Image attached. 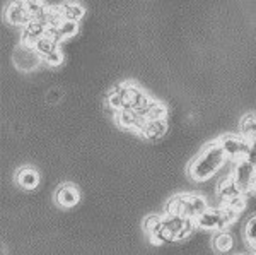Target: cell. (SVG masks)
Returning <instances> with one entry per match:
<instances>
[{"instance_id": "cell-1", "label": "cell", "mask_w": 256, "mask_h": 255, "mask_svg": "<svg viewBox=\"0 0 256 255\" xmlns=\"http://www.w3.org/2000/svg\"><path fill=\"white\" fill-rule=\"evenodd\" d=\"M227 154L222 149L218 141L207 142L202 151L188 164V175L192 176L195 182H205L210 176H214L218 171V168L226 163Z\"/></svg>"}, {"instance_id": "cell-2", "label": "cell", "mask_w": 256, "mask_h": 255, "mask_svg": "<svg viewBox=\"0 0 256 255\" xmlns=\"http://www.w3.org/2000/svg\"><path fill=\"white\" fill-rule=\"evenodd\" d=\"M210 205L207 199L200 194H178L168 200L164 205V214H174L196 219L204 211H207Z\"/></svg>"}, {"instance_id": "cell-3", "label": "cell", "mask_w": 256, "mask_h": 255, "mask_svg": "<svg viewBox=\"0 0 256 255\" xmlns=\"http://www.w3.org/2000/svg\"><path fill=\"white\" fill-rule=\"evenodd\" d=\"M239 212L232 211L230 207L222 204L220 207H208L207 211H204L200 216L196 217V228L208 229V231H222L226 229L230 223L238 219Z\"/></svg>"}, {"instance_id": "cell-4", "label": "cell", "mask_w": 256, "mask_h": 255, "mask_svg": "<svg viewBox=\"0 0 256 255\" xmlns=\"http://www.w3.org/2000/svg\"><path fill=\"white\" fill-rule=\"evenodd\" d=\"M217 141L222 146V149L226 151L227 158H232L234 161L246 158L251 142L246 137H242L241 134H222Z\"/></svg>"}, {"instance_id": "cell-5", "label": "cell", "mask_w": 256, "mask_h": 255, "mask_svg": "<svg viewBox=\"0 0 256 255\" xmlns=\"http://www.w3.org/2000/svg\"><path fill=\"white\" fill-rule=\"evenodd\" d=\"M230 175H232L234 182L238 183V187L241 188L242 194H246V192H250L253 188V182L256 176V164L251 163L248 158L238 159V161H234Z\"/></svg>"}, {"instance_id": "cell-6", "label": "cell", "mask_w": 256, "mask_h": 255, "mask_svg": "<svg viewBox=\"0 0 256 255\" xmlns=\"http://www.w3.org/2000/svg\"><path fill=\"white\" fill-rule=\"evenodd\" d=\"M12 60H14L18 69H20V71H24V72H30L40 67V64L43 62V57L40 55L34 47H28V45H24V43H19L18 47L14 48Z\"/></svg>"}, {"instance_id": "cell-7", "label": "cell", "mask_w": 256, "mask_h": 255, "mask_svg": "<svg viewBox=\"0 0 256 255\" xmlns=\"http://www.w3.org/2000/svg\"><path fill=\"white\" fill-rule=\"evenodd\" d=\"M162 223L164 226L172 233L174 240H183L190 233H193V229L196 228V221L190 219V217L183 216H174V214H162Z\"/></svg>"}, {"instance_id": "cell-8", "label": "cell", "mask_w": 256, "mask_h": 255, "mask_svg": "<svg viewBox=\"0 0 256 255\" xmlns=\"http://www.w3.org/2000/svg\"><path fill=\"white\" fill-rule=\"evenodd\" d=\"M123 96H125V108L128 110H140L150 101L147 93L135 82H123Z\"/></svg>"}, {"instance_id": "cell-9", "label": "cell", "mask_w": 256, "mask_h": 255, "mask_svg": "<svg viewBox=\"0 0 256 255\" xmlns=\"http://www.w3.org/2000/svg\"><path fill=\"white\" fill-rule=\"evenodd\" d=\"M4 14H6L7 21L10 24H16V26H26L31 21V14L28 11L26 0H12L6 6L4 9Z\"/></svg>"}, {"instance_id": "cell-10", "label": "cell", "mask_w": 256, "mask_h": 255, "mask_svg": "<svg viewBox=\"0 0 256 255\" xmlns=\"http://www.w3.org/2000/svg\"><path fill=\"white\" fill-rule=\"evenodd\" d=\"M80 200V190L74 183H62L55 192V202L60 207H74Z\"/></svg>"}, {"instance_id": "cell-11", "label": "cell", "mask_w": 256, "mask_h": 255, "mask_svg": "<svg viewBox=\"0 0 256 255\" xmlns=\"http://www.w3.org/2000/svg\"><path fill=\"white\" fill-rule=\"evenodd\" d=\"M114 118H116L120 127L130 129L137 134H140L144 123H146V120H144L142 115H140L137 110H128V108H123V110H120V112H116L114 113Z\"/></svg>"}, {"instance_id": "cell-12", "label": "cell", "mask_w": 256, "mask_h": 255, "mask_svg": "<svg viewBox=\"0 0 256 255\" xmlns=\"http://www.w3.org/2000/svg\"><path fill=\"white\" fill-rule=\"evenodd\" d=\"M16 182L26 190H32L40 185V173L32 166H20L16 171Z\"/></svg>"}, {"instance_id": "cell-13", "label": "cell", "mask_w": 256, "mask_h": 255, "mask_svg": "<svg viewBox=\"0 0 256 255\" xmlns=\"http://www.w3.org/2000/svg\"><path fill=\"white\" fill-rule=\"evenodd\" d=\"M144 120H162L168 118V106L159 100H150L144 108L137 110Z\"/></svg>"}, {"instance_id": "cell-14", "label": "cell", "mask_w": 256, "mask_h": 255, "mask_svg": "<svg viewBox=\"0 0 256 255\" xmlns=\"http://www.w3.org/2000/svg\"><path fill=\"white\" fill-rule=\"evenodd\" d=\"M168 130V118H162V120H146L142 130H140V135L147 139H158L162 137Z\"/></svg>"}, {"instance_id": "cell-15", "label": "cell", "mask_w": 256, "mask_h": 255, "mask_svg": "<svg viewBox=\"0 0 256 255\" xmlns=\"http://www.w3.org/2000/svg\"><path fill=\"white\" fill-rule=\"evenodd\" d=\"M217 192H218V195H220L224 200L232 199V197H238V195H241V194H242L241 188L238 187V183L234 182L232 175L224 176V178H222L220 182H218V185H217Z\"/></svg>"}, {"instance_id": "cell-16", "label": "cell", "mask_w": 256, "mask_h": 255, "mask_svg": "<svg viewBox=\"0 0 256 255\" xmlns=\"http://www.w3.org/2000/svg\"><path fill=\"white\" fill-rule=\"evenodd\" d=\"M106 106L110 110H113L114 113L125 108V96H123V82L116 84L114 88L110 89V93L106 94Z\"/></svg>"}, {"instance_id": "cell-17", "label": "cell", "mask_w": 256, "mask_h": 255, "mask_svg": "<svg viewBox=\"0 0 256 255\" xmlns=\"http://www.w3.org/2000/svg\"><path fill=\"white\" fill-rule=\"evenodd\" d=\"M212 245H214V250L218 253H227L232 250L234 246V238L230 233H227L226 229L222 231H217L214 233V238H212Z\"/></svg>"}, {"instance_id": "cell-18", "label": "cell", "mask_w": 256, "mask_h": 255, "mask_svg": "<svg viewBox=\"0 0 256 255\" xmlns=\"http://www.w3.org/2000/svg\"><path fill=\"white\" fill-rule=\"evenodd\" d=\"M239 134L242 137H246L248 141H253L256 137V113L254 112H248L246 115H242L241 122H239Z\"/></svg>"}, {"instance_id": "cell-19", "label": "cell", "mask_w": 256, "mask_h": 255, "mask_svg": "<svg viewBox=\"0 0 256 255\" xmlns=\"http://www.w3.org/2000/svg\"><path fill=\"white\" fill-rule=\"evenodd\" d=\"M62 7V16H64V19H68V21H77L79 23V19L84 16V6H82L80 2H65V4H60Z\"/></svg>"}, {"instance_id": "cell-20", "label": "cell", "mask_w": 256, "mask_h": 255, "mask_svg": "<svg viewBox=\"0 0 256 255\" xmlns=\"http://www.w3.org/2000/svg\"><path fill=\"white\" fill-rule=\"evenodd\" d=\"M58 38L56 36H53V35H44V36H41V38L36 41V50H38V53L41 57H44V55H48L50 52H53L55 48H58Z\"/></svg>"}, {"instance_id": "cell-21", "label": "cell", "mask_w": 256, "mask_h": 255, "mask_svg": "<svg viewBox=\"0 0 256 255\" xmlns=\"http://www.w3.org/2000/svg\"><path fill=\"white\" fill-rule=\"evenodd\" d=\"M77 31H79V23H77V21L62 19L60 24L56 26V33H58V38L60 40L70 38V36H74Z\"/></svg>"}, {"instance_id": "cell-22", "label": "cell", "mask_w": 256, "mask_h": 255, "mask_svg": "<svg viewBox=\"0 0 256 255\" xmlns=\"http://www.w3.org/2000/svg\"><path fill=\"white\" fill-rule=\"evenodd\" d=\"M142 226H144V231L147 233V236L150 238L160 228V226H162V216L160 214H148V216L144 217Z\"/></svg>"}, {"instance_id": "cell-23", "label": "cell", "mask_w": 256, "mask_h": 255, "mask_svg": "<svg viewBox=\"0 0 256 255\" xmlns=\"http://www.w3.org/2000/svg\"><path fill=\"white\" fill-rule=\"evenodd\" d=\"M150 241H152V243L162 245V243H169V241H174V236H172V233L169 231V229L162 223V226H160L158 231L150 236Z\"/></svg>"}, {"instance_id": "cell-24", "label": "cell", "mask_w": 256, "mask_h": 255, "mask_svg": "<svg viewBox=\"0 0 256 255\" xmlns=\"http://www.w3.org/2000/svg\"><path fill=\"white\" fill-rule=\"evenodd\" d=\"M244 236L248 243L251 245V248H254L256 252V214L248 219V223L244 226Z\"/></svg>"}, {"instance_id": "cell-25", "label": "cell", "mask_w": 256, "mask_h": 255, "mask_svg": "<svg viewBox=\"0 0 256 255\" xmlns=\"http://www.w3.org/2000/svg\"><path fill=\"white\" fill-rule=\"evenodd\" d=\"M43 62L50 65V67H56V65H60L64 62V52L60 48H55L53 52H50L48 55L43 57Z\"/></svg>"}, {"instance_id": "cell-26", "label": "cell", "mask_w": 256, "mask_h": 255, "mask_svg": "<svg viewBox=\"0 0 256 255\" xmlns=\"http://www.w3.org/2000/svg\"><path fill=\"white\" fill-rule=\"evenodd\" d=\"M224 205L230 207L236 212H242L246 207V197H244V194H241L238 197H232V199H227V200H224Z\"/></svg>"}, {"instance_id": "cell-27", "label": "cell", "mask_w": 256, "mask_h": 255, "mask_svg": "<svg viewBox=\"0 0 256 255\" xmlns=\"http://www.w3.org/2000/svg\"><path fill=\"white\" fill-rule=\"evenodd\" d=\"M251 190H253V192H254V194H256V176H254V182H253V188H251Z\"/></svg>"}, {"instance_id": "cell-28", "label": "cell", "mask_w": 256, "mask_h": 255, "mask_svg": "<svg viewBox=\"0 0 256 255\" xmlns=\"http://www.w3.org/2000/svg\"><path fill=\"white\" fill-rule=\"evenodd\" d=\"M238 255H244V253H238Z\"/></svg>"}, {"instance_id": "cell-29", "label": "cell", "mask_w": 256, "mask_h": 255, "mask_svg": "<svg viewBox=\"0 0 256 255\" xmlns=\"http://www.w3.org/2000/svg\"><path fill=\"white\" fill-rule=\"evenodd\" d=\"M253 255H256V252H254V253H253Z\"/></svg>"}]
</instances>
